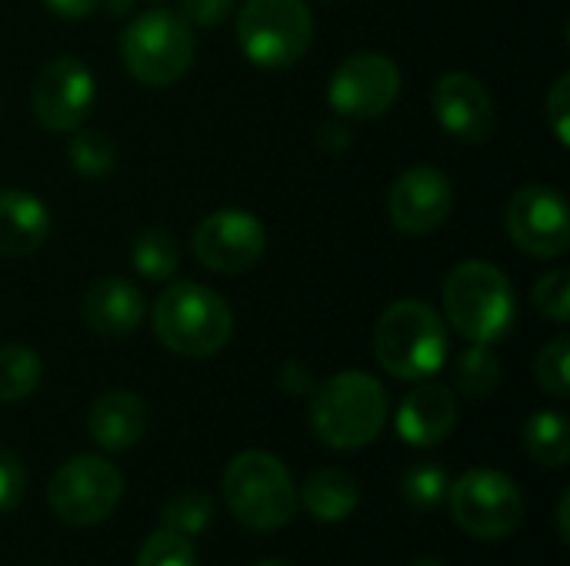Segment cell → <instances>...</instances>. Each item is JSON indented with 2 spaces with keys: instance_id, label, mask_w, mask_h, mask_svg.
Wrapping results in <instances>:
<instances>
[{
  "instance_id": "5",
  "label": "cell",
  "mask_w": 570,
  "mask_h": 566,
  "mask_svg": "<svg viewBox=\"0 0 570 566\" xmlns=\"http://www.w3.org/2000/svg\"><path fill=\"white\" fill-rule=\"evenodd\" d=\"M220 490L230 517L254 534L287 527L297 510V487L291 470L264 450L237 454L224 470Z\"/></svg>"
},
{
  "instance_id": "6",
  "label": "cell",
  "mask_w": 570,
  "mask_h": 566,
  "mask_svg": "<svg viewBox=\"0 0 570 566\" xmlns=\"http://www.w3.org/2000/svg\"><path fill=\"white\" fill-rule=\"evenodd\" d=\"M120 57L134 80L144 87L177 83L194 60V27L170 10H147L120 33Z\"/></svg>"
},
{
  "instance_id": "35",
  "label": "cell",
  "mask_w": 570,
  "mask_h": 566,
  "mask_svg": "<svg viewBox=\"0 0 570 566\" xmlns=\"http://www.w3.org/2000/svg\"><path fill=\"white\" fill-rule=\"evenodd\" d=\"M43 3L50 13H57L63 20H80V17H90L100 0H43Z\"/></svg>"
},
{
  "instance_id": "28",
  "label": "cell",
  "mask_w": 570,
  "mask_h": 566,
  "mask_svg": "<svg viewBox=\"0 0 570 566\" xmlns=\"http://www.w3.org/2000/svg\"><path fill=\"white\" fill-rule=\"evenodd\" d=\"M137 566H197V550H194L190 537H184L170 527H160L140 544Z\"/></svg>"
},
{
  "instance_id": "13",
  "label": "cell",
  "mask_w": 570,
  "mask_h": 566,
  "mask_svg": "<svg viewBox=\"0 0 570 566\" xmlns=\"http://www.w3.org/2000/svg\"><path fill=\"white\" fill-rule=\"evenodd\" d=\"M97 97L94 73L83 60L77 57H53L33 83L30 107L40 127L53 133H70L83 127L90 107Z\"/></svg>"
},
{
  "instance_id": "25",
  "label": "cell",
  "mask_w": 570,
  "mask_h": 566,
  "mask_svg": "<svg viewBox=\"0 0 570 566\" xmlns=\"http://www.w3.org/2000/svg\"><path fill=\"white\" fill-rule=\"evenodd\" d=\"M67 153H70V163L80 177H107L117 163V143L110 140V133H104L97 127L70 130Z\"/></svg>"
},
{
  "instance_id": "3",
  "label": "cell",
  "mask_w": 570,
  "mask_h": 566,
  "mask_svg": "<svg viewBox=\"0 0 570 566\" xmlns=\"http://www.w3.org/2000/svg\"><path fill=\"white\" fill-rule=\"evenodd\" d=\"M154 334L177 357H214L234 334L230 307L204 284L177 280L154 300Z\"/></svg>"
},
{
  "instance_id": "26",
  "label": "cell",
  "mask_w": 570,
  "mask_h": 566,
  "mask_svg": "<svg viewBox=\"0 0 570 566\" xmlns=\"http://www.w3.org/2000/svg\"><path fill=\"white\" fill-rule=\"evenodd\" d=\"M210 520H214V500L204 490H184L164 504V527H170L184 537L204 534L210 527Z\"/></svg>"
},
{
  "instance_id": "24",
  "label": "cell",
  "mask_w": 570,
  "mask_h": 566,
  "mask_svg": "<svg viewBox=\"0 0 570 566\" xmlns=\"http://www.w3.org/2000/svg\"><path fill=\"white\" fill-rule=\"evenodd\" d=\"M43 377L40 357L23 344H3L0 347V404L27 400Z\"/></svg>"
},
{
  "instance_id": "39",
  "label": "cell",
  "mask_w": 570,
  "mask_h": 566,
  "mask_svg": "<svg viewBox=\"0 0 570 566\" xmlns=\"http://www.w3.org/2000/svg\"><path fill=\"white\" fill-rule=\"evenodd\" d=\"M417 566H441V564H434V560H424V564H417Z\"/></svg>"
},
{
  "instance_id": "10",
  "label": "cell",
  "mask_w": 570,
  "mask_h": 566,
  "mask_svg": "<svg viewBox=\"0 0 570 566\" xmlns=\"http://www.w3.org/2000/svg\"><path fill=\"white\" fill-rule=\"evenodd\" d=\"M267 247V230L250 210L224 207L207 214L194 230V257L224 277H237L257 267Z\"/></svg>"
},
{
  "instance_id": "9",
  "label": "cell",
  "mask_w": 570,
  "mask_h": 566,
  "mask_svg": "<svg viewBox=\"0 0 570 566\" xmlns=\"http://www.w3.org/2000/svg\"><path fill=\"white\" fill-rule=\"evenodd\" d=\"M120 497H124L120 470L110 460L90 454L67 460L47 487L50 510L70 527L104 524L117 510Z\"/></svg>"
},
{
  "instance_id": "29",
  "label": "cell",
  "mask_w": 570,
  "mask_h": 566,
  "mask_svg": "<svg viewBox=\"0 0 570 566\" xmlns=\"http://www.w3.org/2000/svg\"><path fill=\"white\" fill-rule=\"evenodd\" d=\"M534 377L541 384L544 394H551L554 400H568L570 394V340L568 337H554L544 344V350L534 360Z\"/></svg>"
},
{
  "instance_id": "14",
  "label": "cell",
  "mask_w": 570,
  "mask_h": 566,
  "mask_svg": "<svg viewBox=\"0 0 570 566\" xmlns=\"http://www.w3.org/2000/svg\"><path fill=\"white\" fill-rule=\"evenodd\" d=\"M451 207H454V187L448 173L428 163L404 170L394 180L391 197H387L391 224L411 237H424L444 227V220L451 217Z\"/></svg>"
},
{
  "instance_id": "17",
  "label": "cell",
  "mask_w": 570,
  "mask_h": 566,
  "mask_svg": "<svg viewBox=\"0 0 570 566\" xmlns=\"http://www.w3.org/2000/svg\"><path fill=\"white\" fill-rule=\"evenodd\" d=\"M83 320L104 337H127L144 320V297L124 277H100L83 294Z\"/></svg>"
},
{
  "instance_id": "40",
  "label": "cell",
  "mask_w": 570,
  "mask_h": 566,
  "mask_svg": "<svg viewBox=\"0 0 570 566\" xmlns=\"http://www.w3.org/2000/svg\"><path fill=\"white\" fill-rule=\"evenodd\" d=\"M154 3H157V0H154Z\"/></svg>"
},
{
  "instance_id": "30",
  "label": "cell",
  "mask_w": 570,
  "mask_h": 566,
  "mask_svg": "<svg viewBox=\"0 0 570 566\" xmlns=\"http://www.w3.org/2000/svg\"><path fill=\"white\" fill-rule=\"evenodd\" d=\"M534 307L551 324H568L570 317V274L551 270L534 284Z\"/></svg>"
},
{
  "instance_id": "4",
  "label": "cell",
  "mask_w": 570,
  "mask_h": 566,
  "mask_svg": "<svg viewBox=\"0 0 570 566\" xmlns=\"http://www.w3.org/2000/svg\"><path fill=\"white\" fill-rule=\"evenodd\" d=\"M374 357L397 380H431L448 360V327L424 300L391 304L374 327Z\"/></svg>"
},
{
  "instance_id": "20",
  "label": "cell",
  "mask_w": 570,
  "mask_h": 566,
  "mask_svg": "<svg viewBox=\"0 0 570 566\" xmlns=\"http://www.w3.org/2000/svg\"><path fill=\"white\" fill-rule=\"evenodd\" d=\"M301 500H304V507H307V514L314 520H321V524H341V520H347L357 510L361 487H357V480L347 470L324 467V470H314L304 480Z\"/></svg>"
},
{
  "instance_id": "15",
  "label": "cell",
  "mask_w": 570,
  "mask_h": 566,
  "mask_svg": "<svg viewBox=\"0 0 570 566\" xmlns=\"http://www.w3.org/2000/svg\"><path fill=\"white\" fill-rule=\"evenodd\" d=\"M431 107L438 123L468 143H484L494 127H498V113H494V97L491 90L464 70L444 73L431 93Z\"/></svg>"
},
{
  "instance_id": "36",
  "label": "cell",
  "mask_w": 570,
  "mask_h": 566,
  "mask_svg": "<svg viewBox=\"0 0 570 566\" xmlns=\"http://www.w3.org/2000/svg\"><path fill=\"white\" fill-rule=\"evenodd\" d=\"M568 507H570V490H564V494H561V500H558V530H561V540H564V544L570 540Z\"/></svg>"
},
{
  "instance_id": "8",
  "label": "cell",
  "mask_w": 570,
  "mask_h": 566,
  "mask_svg": "<svg viewBox=\"0 0 570 566\" xmlns=\"http://www.w3.org/2000/svg\"><path fill=\"white\" fill-rule=\"evenodd\" d=\"M448 504L454 524L478 540L511 537L524 520L521 487L494 467H474L461 480H454L448 490Z\"/></svg>"
},
{
  "instance_id": "31",
  "label": "cell",
  "mask_w": 570,
  "mask_h": 566,
  "mask_svg": "<svg viewBox=\"0 0 570 566\" xmlns=\"http://www.w3.org/2000/svg\"><path fill=\"white\" fill-rule=\"evenodd\" d=\"M27 494V470L17 454L0 450V514L17 510Z\"/></svg>"
},
{
  "instance_id": "16",
  "label": "cell",
  "mask_w": 570,
  "mask_h": 566,
  "mask_svg": "<svg viewBox=\"0 0 570 566\" xmlns=\"http://www.w3.org/2000/svg\"><path fill=\"white\" fill-rule=\"evenodd\" d=\"M458 424V397L444 384H424L401 400L397 434L411 447H438Z\"/></svg>"
},
{
  "instance_id": "2",
  "label": "cell",
  "mask_w": 570,
  "mask_h": 566,
  "mask_svg": "<svg viewBox=\"0 0 570 566\" xmlns=\"http://www.w3.org/2000/svg\"><path fill=\"white\" fill-rule=\"evenodd\" d=\"M448 324L468 344H501L518 320L514 287L501 267L488 260H464L444 280Z\"/></svg>"
},
{
  "instance_id": "21",
  "label": "cell",
  "mask_w": 570,
  "mask_h": 566,
  "mask_svg": "<svg viewBox=\"0 0 570 566\" xmlns=\"http://www.w3.org/2000/svg\"><path fill=\"white\" fill-rule=\"evenodd\" d=\"M524 450L541 467H564L570 460V424L561 410H538L524 424Z\"/></svg>"
},
{
  "instance_id": "23",
  "label": "cell",
  "mask_w": 570,
  "mask_h": 566,
  "mask_svg": "<svg viewBox=\"0 0 570 566\" xmlns=\"http://www.w3.org/2000/svg\"><path fill=\"white\" fill-rule=\"evenodd\" d=\"M130 264L144 280H170L180 267V250H177L174 234L160 227L137 234L130 247Z\"/></svg>"
},
{
  "instance_id": "19",
  "label": "cell",
  "mask_w": 570,
  "mask_h": 566,
  "mask_svg": "<svg viewBox=\"0 0 570 566\" xmlns=\"http://www.w3.org/2000/svg\"><path fill=\"white\" fill-rule=\"evenodd\" d=\"M50 234V210L33 193L0 190V257H27L43 247Z\"/></svg>"
},
{
  "instance_id": "12",
  "label": "cell",
  "mask_w": 570,
  "mask_h": 566,
  "mask_svg": "<svg viewBox=\"0 0 570 566\" xmlns=\"http://www.w3.org/2000/svg\"><path fill=\"white\" fill-rule=\"evenodd\" d=\"M508 234L531 257L551 260L568 254L570 214L564 193L544 183L521 187L508 203Z\"/></svg>"
},
{
  "instance_id": "22",
  "label": "cell",
  "mask_w": 570,
  "mask_h": 566,
  "mask_svg": "<svg viewBox=\"0 0 570 566\" xmlns=\"http://www.w3.org/2000/svg\"><path fill=\"white\" fill-rule=\"evenodd\" d=\"M501 384V357L494 354L491 344H468V350H461V357L454 360V387L471 397L481 400L488 394H494Z\"/></svg>"
},
{
  "instance_id": "37",
  "label": "cell",
  "mask_w": 570,
  "mask_h": 566,
  "mask_svg": "<svg viewBox=\"0 0 570 566\" xmlns=\"http://www.w3.org/2000/svg\"><path fill=\"white\" fill-rule=\"evenodd\" d=\"M130 7V0H110V13H124Z\"/></svg>"
},
{
  "instance_id": "32",
  "label": "cell",
  "mask_w": 570,
  "mask_h": 566,
  "mask_svg": "<svg viewBox=\"0 0 570 566\" xmlns=\"http://www.w3.org/2000/svg\"><path fill=\"white\" fill-rule=\"evenodd\" d=\"M548 127L561 147H570V73H561L548 93Z\"/></svg>"
},
{
  "instance_id": "38",
  "label": "cell",
  "mask_w": 570,
  "mask_h": 566,
  "mask_svg": "<svg viewBox=\"0 0 570 566\" xmlns=\"http://www.w3.org/2000/svg\"><path fill=\"white\" fill-rule=\"evenodd\" d=\"M257 566H291V564H281V560H267V564H257Z\"/></svg>"
},
{
  "instance_id": "1",
  "label": "cell",
  "mask_w": 570,
  "mask_h": 566,
  "mask_svg": "<svg viewBox=\"0 0 570 566\" xmlns=\"http://www.w3.org/2000/svg\"><path fill=\"white\" fill-rule=\"evenodd\" d=\"M387 420V390L364 370H344L311 390V427L334 450L374 444Z\"/></svg>"
},
{
  "instance_id": "27",
  "label": "cell",
  "mask_w": 570,
  "mask_h": 566,
  "mask_svg": "<svg viewBox=\"0 0 570 566\" xmlns=\"http://www.w3.org/2000/svg\"><path fill=\"white\" fill-rule=\"evenodd\" d=\"M448 490H451V480H448V470L441 464H421L414 470L404 474L401 480V494L411 507L417 510H434L448 500Z\"/></svg>"
},
{
  "instance_id": "33",
  "label": "cell",
  "mask_w": 570,
  "mask_h": 566,
  "mask_svg": "<svg viewBox=\"0 0 570 566\" xmlns=\"http://www.w3.org/2000/svg\"><path fill=\"white\" fill-rule=\"evenodd\" d=\"M237 0H180V20L187 27H200L210 30L217 23H224L230 17Z\"/></svg>"
},
{
  "instance_id": "18",
  "label": "cell",
  "mask_w": 570,
  "mask_h": 566,
  "mask_svg": "<svg viewBox=\"0 0 570 566\" xmlns=\"http://www.w3.org/2000/svg\"><path fill=\"white\" fill-rule=\"evenodd\" d=\"M87 430L107 454L130 450L147 430V404L130 390H110L94 400Z\"/></svg>"
},
{
  "instance_id": "7",
  "label": "cell",
  "mask_w": 570,
  "mask_h": 566,
  "mask_svg": "<svg viewBox=\"0 0 570 566\" xmlns=\"http://www.w3.org/2000/svg\"><path fill=\"white\" fill-rule=\"evenodd\" d=\"M314 37V17L304 0H244L237 40L250 63L267 70L294 67Z\"/></svg>"
},
{
  "instance_id": "34",
  "label": "cell",
  "mask_w": 570,
  "mask_h": 566,
  "mask_svg": "<svg viewBox=\"0 0 570 566\" xmlns=\"http://www.w3.org/2000/svg\"><path fill=\"white\" fill-rule=\"evenodd\" d=\"M277 384H281L287 394H294V397H301V394H311V390H314L311 367H304L301 360H287V364L281 367V374H277Z\"/></svg>"
},
{
  "instance_id": "11",
  "label": "cell",
  "mask_w": 570,
  "mask_h": 566,
  "mask_svg": "<svg viewBox=\"0 0 570 566\" xmlns=\"http://www.w3.org/2000/svg\"><path fill=\"white\" fill-rule=\"evenodd\" d=\"M401 97V70L384 53H354L347 57L331 83L327 100L341 117L354 120H374L387 113Z\"/></svg>"
}]
</instances>
